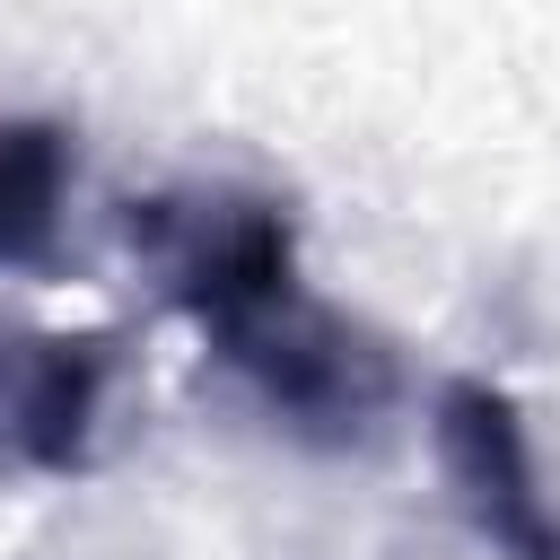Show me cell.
Wrapping results in <instances>:
<instances>
[{
  "mask_svg": "<svg viewBox=\"0 0 560 560\" xmlns=\"http://www.w3.org/2000/svg\"><path fill=\"white\" fill-rule=\"evenodd\" d=\"M219 350H228V368H236L298 438H315V446L368 438V429L385 420V402L402 394L394 350H385L368 324H350L341 306L306 298V289H280V298H262L254 315L219 324Z\"/></svg>",
  "mask_w": 560,
  "mask_h": 560,
  "instance_id": "obj_1",
  "label": "cell"
},
{
  "mask_svg": "<svg viewBox=\"0 0 560 560\" xmlns=\"http://www.w3.org/2000/svg\"><path fill=\"white\" fill-rule=\"evenodd\" d=\"M131 254L158 271V289L201 315L210 332L254 315L262 298L298 289V236L289 210L262 192H228V184H192V192H149L122 210Z\"/></svg>",
  "mask_w": 560,
  "mask_h": 560,
  "instance_id": "obj_2",
  "label": "cell"
},
{
  "mask_svg": "<svg viewBox=\"0 0 560 560\" xmlns=\"http://www.w3.org/2000/svg\"><path fill=\"white\" fill-rule=\"evenodd\" d=\"M438 472L455 490V508L472 516V534L508 560H560V499L542 490V464H534V438L516 420V402L481 376H455L438 385Z\"/></svg>",
  "mask_w": 560,
  "mask_h": 560,
  "instance_id": "obj_3",
  "label": "cell"
},
{
  "mask_svg": "<svg viewBox=\"0 0 560 560\" xmlns=\"http://www.w3.org/2000/svg\"><path fill=\"white\" fill-rule=\"evenodd\" d=\"M114 385L105 332H0V481L70 472Z\"/></svg>",
  "mask_w": 560,
  "mask_h": 560,
  "instance_id": "obj_4",
  "label": "cell"
},
{
  "mask_svg": "<svg viewBox=\"0 0 560 560\" xmlns=\"http://www.w3.org/2000/svg\"><path fill=\"white\" fill-rule=\"evenodd\" d=\"M70 210V131L44 114L0 122V271H44Z\"/></svg>",
  "mask_w": 560,
  "mask_h": 560,
  "instance_id": "obj_5",
  "label": "cell"
}]
</instances>
